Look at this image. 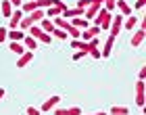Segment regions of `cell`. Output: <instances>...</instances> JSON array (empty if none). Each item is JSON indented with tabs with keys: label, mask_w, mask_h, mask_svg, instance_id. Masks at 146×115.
<instances>
[{
	"label": "cell",
	"mask_w": 146,
	"mask_h": 115,
	"mask_svg": "<svg viewBox=\"0 0 146 115\" xmlns=\"http://www.w3.org/2000/svg\"><path fill=\"white\" fill-rule=\"evenodd\" d=\"M9 2L15 6V9H21V4H23V0H9Z\"/></svg>",
	"instance_id": "4dcf8cb0"
},
{
	"label": "cell",
	"mask_w": 146,
	"mask_h": 115,
	"mask_svg": "<svg viewBox=\"0 0 146 115\" xmlns=\"http://www.w3.org/2000/svg\"><path fill=\"white\" fill-rule=\"evenodd\" d=\"M0 11H2L4 17H11V15H13V4L9 2V0H4V2L0 4Z\"/></svg>",
	"instance_id": "ffe728a7"
},
{
	"label": "cell",
	"mask_w": 146,
	"mask_h": 115,
	"mask_svg": "<svg viewBox=\"0 0 146 115\" xmlns=\"http://www.w3.org/2000/svg\"><path fill=\"white\" fill-rule=\"evenodd\" d=\"M98 33H100V27H96V25H90V27H86L82 31V38L79 40H84V42H90L92 38H98Z\"/></svg>",
	"instance_id": "277c9868"
},
{
	"label": "cell",
	"mask_w": 146,
	"mask_h": 115,
	"mask_svg": "<svg viewBox=\"0 0 146 115\" xmlns=\"http://www.w3.org/2000/svg\"><path fill=\"white\" fill-rule=\"evenodd\" d=\"M23 17H25V15L21 13V9H15V11H13V15L9 17V25H11V29H17Z\"/></svg>",
	"instance_id": "5b68a950"
},
{
	"label": "cell",
	"mask_w": 146,
	"mask_h": 115,
	"mask_svg": "<svg viewBox=\"0 0 146 115\" xmlns=\"http://www.w3.org/2000/svg\"><path fill=\"white\" fill-rule=\"evenodd\" d=\"M27 31H29L27 36H31V38L36 40V42H42V44H50V33L42 31V29L38 27V25H31V27H29Z\"/></svg>",
	"instance_id": "7a4b0ae2"
},
{
	"label": "cell",
	"mask_w": 146,
	"mask_h": 115,
	"mask_svg": "<svg viewBox=\"0 0 146 115\" xmlns=\"http://www.w3.org/2000/svg\"><path fill=\"white\" fill-rule=\"evenodd\" d=\"M4 96V88H0V98H2Z\"/></svg>",
	"instance_id": "d590c367"
},
{
	"label": "cell",
	"mask_w": 146,
	"mask_h": 115,
	"mask_svg": "<svg viewBox=\"0 0 146 115\" xmlns=\"http://www.w3.org/2000/svg\"><path fill=\"white\" fill-rule=\"evenodd\" d=\"M136 105L138 107H142L144 109V105H146V82H136Z\"/></svg>",
	"instance_id": "3957f363"
},
{
	"label": "cell",
	"mask_w": 146,
	"mask_h": 115,
	"mask_svg": "<svg viewBox=\"0 0 146 115\" xmlns=\"http://www.w3.org/2000/svg\"><path fill=\"white\" fill-rule=\"evenodd\" d=\"M92 21H94V25L96 27H100V31H107L109 27H111V21H113V15L109 11H104V9H100L98 11V15L92 19Z\"/></svg>",
	"instance_id": "6da1fadb"
},
{
	"label": "cell",
	"mask_w": 146,
	"mask_h": 115,
	"mask_svg": "<svg viewBox=\"0 0 146 115\" xmlns=\"http://www.w3.org/2000/svg\"><path fill=\"white\" fill-rule=\"evenodd\" d=\"M136 25H138V17H134V15H129V17L123 21V27H125V29H129V31L134 29Z\"/></svg>",
	"instance_id": "e0dca14e"
},
{
	"label": "cell",
	"mask_w": 146,
	"mask_h": 115,
	"mask_svg": "<svg viewBox=\"0 0 146 115\" xmlns=\"http://www.w3.org/2000/svg\"><path fill=\"white\" fill-rule=\"evenodd\" d=\"M69 23L73 25V27H77L79 31L86 29V27H90V21H86L84 17H73V19H69Z\"/></svg>",
	"instance_id": "7c38bea8"
},
{
	"label": "cell",
	"mask_w": 146,
	"mask_h": 115,
	"mask_svg": "<svg viewBox=\"0 0 146 115\" xmlns=\"http://www.w3.org/2000/svg\"><path fill=\"white\" fill-rule=\"evenodd\" d=\"M115 9H119V13L125 15V17L131 15V6L127 4V0H117V2H115Z\"/></svg>",
	"instance_id": "8fae6325"
},
{
	"label": "cell",
	"mask_w": 146,
	"mask_h": 115,
	"mask_svg": "<svg viewBox=\"0 0 146 115\" xmlns=\"http://www.w3.org/2000/svg\"><path fill=\"white\" fill-rule=\"evenodd\" d=\"M58 103H61V96L54 94V96H50V98L44 100V105H42V109H40V111H52V109H56Z\"/></svg>",
	"instance_id": "52a82bcc"
},
{
	"label": "cell",
	"mask_w": 146,
	"mask_h": 115,
	"mask_svg": "<svg viewBox=\"0 0 146 115\" xmlns=\"http://www.w3.org/2000/svg\"><path fill=\"white\" fill-rule=\"evenodd\" d=\"M115 2H117V0H104V11H109V13H113V11H115Z\"/></svg>",
	"instance_id": "603a6c76"
},
{
	"label": "cell",
	"mask_w": 146,
	"mask_h": 115,
	"mask_svg": "<svg viewBox=\"0 0 146 115\" xmlns=\"http://www.w3.org/2000/svg\"><path fill=\"white\" fill-rule=\"evenodd\" d=\"M42 111L40 109H36V107H27V115H40Z\"/></svg>",
	"instance_id": "4316f807"
},
{
	"label": "cell",
	"mask_w": 146,
	"mask_h": 115,
	"mask_svg": "<svg viewBox=\"0 0 146 115\" xmlns=\"http://www.w3.org/2000/svg\"><path fill=\"white\" fill-rule=\"evenodd\" d=\"M146 38V27H140L138 31H134V36H131V48H138Z\"/></svg>",
	"instance_id": "8992f818"
},
{
	"label": "cell",
	"mask_w": 146,
	"mask_h": 115,
	"mask_svg": "<svg viewBox=\"0 0 146 115\" xmlns=\"http://www.w3.org/2000/svg\"><path fill=\"white\" fill-rule=\"evenodd\" d=\"M31 2H38V0H31Z\"/></svg>",
	"instance_id": "8d00e7d4"
},
{
	"label": "cell",
	"mask_w": 146,
	"mask_h": 115,
	"mask_svg": "<svg viewBox=\"0 0 146 115\" xmlns=\"http://www.w3.org/2000/svg\"><path fill=\"white\" fill-rule=\"evenodd\" d=\"M6 31H9L6 27H0V42H4V40H6Z\"/></svg>",
	"instance_id": "f546056e"
},
{
	"label": "cell",
	"mask_w": 146,
	"mask_h": 115,
	"mask_svg": "<svg viewBox=\"0 0 146 115\" xmlns=\"http://www.w3.org/2000/svg\"><path fill=\"white\" fill-rule=\"evenodd\" d=\"M52 33H54V36H56L58 40H67V38H69L67 33H65L63 29H58V27H54V29H52Z\"/></svg>",
	"instance_id": "cb8c5ba5"
},
{
	"label": "cell",
	"mask_w": 146,
	"mask_h": 115,
	"mask_svg": "<svg viewBox=\"0 0 146 115\" xmlns=\"http://www.w3.org/2000/svg\"><path fill=\"white\" fill-rule=\"evenodd\" d=\"M92 115H107V113H104V111H98V113H92Z\"/></svg>",
	"instance_id": "e575fe53"
},
{
	"label": "cell",
	"mask_w": 146,
	"mask_h": 115,
	"mask_svg": "<svg viewBox=\"0 0 146 115\" xmlns=\"http://www.w3.org/2000/svg\"><path fill=\"white\" fill-rule=\"evenodd\" d=\"M31 61H34V52H31V50H25L23 55H19V61H17V67H25V65H29Z\"/></svg>",
	"instance_id": "30bf717a"
},
{
	"label": "cell",
	"mask_w": 146,
	"mask_h": 115,
	"mask_svg": "<svg viewBox=\"0 0 146 115\" xmlns=\"http://www.w3.org/2000/svg\"><path fill=\"white\" fill-rule=\"evenodd\" d=\"M36 4H38V9L44 11V9H48V6H50V0H38Z\"/></svg>",
	"instance_id": "d4e9b609"
},
{
	"label": "cell",
	"mask_w": 146,
	"mask_h": 115,
	"mask_svg": "<svg viewBox=\"0 0 146 115\" xmlns=\"http://www.w3.org/2000/svg\"><path fill=\"white\" fill-rule=\"evenodd\" d=\"M61 17L69 21V19H73V17H84V11L77 9V6H75V9H65V11L61 13Z\"/></svg>",
	"instance_id": "9c48e42d"
},
{
	"label": "cell",
	"mask_w": 146,
	"mask_h": 115,
	"mask_svg": "<svg viewBox=\"0 0 146 115\" xmlns=\"http://www.w3.org/2000/svg\"><path fill=\"white\" fill-rule=\"evenodd\" d=\"M123 27V15H115V21H111V36H117Z\"/></svg>",
	"instance_id": "ba28073f"
},
{
	"label": "cell",
	"mask_w": 146,
	"mask_h": 115,
	"mask_svg": "<svg viewBox=\"0 0 146 115\" xmlns=\"http://www.w3.org/2000/svg\"><path fill=\"white\" fill-rule=\"evenodd\" d=\"M82 57H84V52H79V50H77V52H75V55H73V61H79V59H82Z\"/></svg>",
	"instance_id": "836d02e7"
},
{
	"label": "cell",
	"mask_w": 146,
	"mask_h": 115,
	"mask_svg": "<svg viewBox=\"0 0 146 115\" xmlns=\"http://www.w3.org/2000/svg\"><path fill=\"white\" fill-rule=\"evenodd\" d=\"M40 29L42 31H46V33H52V29H54V23H52V19H42V21H40V25H38Z\"/></svg>",
	"instance_id": "9a60e30c"
},
{
	"label": "cell",
	"mask_w": 146,
	"mask_h": 115,
	"mask_svg": "<svg viewBox=\"0 0 146 115\" xmlns=\"http://www.w3.org/2000/svg\"><path fill=\"white\" fill-rule=\"evenodd\" d=\"M129 109L127 107H121V105H113L111 107V115H127Z\"/></svg>",
	"instance_id": "d6986e66"
},
{
	"label": "cell",
	"mask_w": 146,
	"mask_h": 115,
	"mask_svg": "<svg viewBox=\"0 0 146 115\" xmlns=\"http://www.w3.org/2000/svg\"><path fill=\"white\" fill-rule=\"evenodd\" d=\"M23 46H25L27 50L34 52V48H38V42H36V40L31 38V36H25V38H23Z\"/></svg>",
	"instance_id": "2e32d148"
},
{
	"label": "cell",
	"mask_w": 146,
	"mask_h": 115,
	"mask_svg": "<svg viewBox=\"0 0 146 115\" xmlns=\"http://www.w3.org/2000/svg\"><path fill=\"white\" fill-rule=\"evenodd\" d=\"M9 48H11L13 52H15L17 57H19V55H23V52H25V46H23L21 42H11V46H9Z\"/></svg>",
	"instance_id": "44dd1931"
},
{
	"label": "cell",
	"mask_w": 146,
	"mask_h": 115,
	"mask_svg": "<svg viewBox=\"0 0 146 115\" xmlns=\"http://www.w3.org/2000/svg\"><path fill=\"white\" fill-rule=\"evenodd\" d=\"M67 113L69 115H82V109H79V107H69Z\"/></svg>",
	"instance_id": "484cf974"
},
{
	"label": "cell",
	"mask_w": 146,
	"mask_h": 115,
	"mask_svg": "<svg viewBox=\"0 0 146 115\" xmlns=\"http://www.w3.org/2000/svg\"><path fill=\"white\" fill-rule=\"evenodd\" d=\"M31 25H34V21H31V19H29L27 15H25V17L21 19V23H19V27H21V31H27V29L31 27Z\"/></svg>",
	"instance_id": "7402d4cb"
},
{
	"label": "cell",
	"mask_w": 146,
	"mask_h": 115,
	"mask_svg": "<svg viewBox=\"0 0 146 115\" xmlns=\"http://www.w3.org/2000/svg\"><path fill=\"white\" fill-rule=\"evenodd\" d=\"M144 6H146V0H136V9L138 11H142Z\"/></svg>",
	"instance_id": "f1b7e54d"
},
{
	"label": "cell",
	"mask_w": 146,
	"mask_h": 115,
	"mask_svg": "<svg viewBox=\"0 0 146 115\" xmlns=\"http://www.w3.org/2000/svg\"><path fill=\"white\" fill-rule=\"evenodd\" d=\"M138 78H140V80H142V82H144V78H146V67H142V69H140V71H138Z\"/></svg>",
	"instance_id": "1f68e13d"
},
{
	"label": "cell",
	"mask_w": 146,
	"mask_h": 115,
	"mask_svg": "<svg viewBox=\"0 0 146 115\" xmlns=\"http://www.w3.org/2000/svg\"><path fill=\"white\" fill-rule=\"evenodd\" d=\"M54 115H69L67 109H54Z\"/></svg>",
	"instance_id": "d6a6232c"
},
{
	"label": "cell",
	"mask_w": 146,
	"mask_h": 115,
	"mask_svg": "<svg viewBox=\"0 0 146 115\" xmlns=\"http://www.w3.org/2000/svg\"><path fill=\"white\" fill-rule=\"evenodd\" d=\"M6 38H11V42H21L25 38V31L21 29H13V31H6Z\"/></svg>",
	"instance_id": "5bb4252c"
},
{
	"label": "cell",
	"mask_w": 146,
	"mask_h": 115,
	"mask_svg": "<svg viewBox=\"0 0 146 115\" xmlns=\"http://www.w3.org/2000/svg\"><path fill=\"white\" fill-rule=\"evenodd\" d=\"M27 17H29L31 21H34V25H36V23H40V21L44 19V11H42V9H38V11H34V13H29Z\"/></svg>",
	"instance_id": "ac0fdd59"
},
{
	"label": "cell",
	"mask_w": 146,
	"mask_h": 115,
	"mask_svg": "<svg viewBox=\"0 0 146 115\" xmlns=\"http://www.w3.org/2000/svg\"><path fill=\"white\" fill-rule=\"evenodd\" d=\"M88 55H92L94 59H102V57H100V50H98V48H92V50L88 52Z\"/></svg>",
	"instance_id": "83f0119b"
},
{
	"label": "cell",
	"mask_w": 146,
	"mask_h": 115,
	"mask_svg": "<svg viewBox=\"0 0 146 115\" xmlns=\"http://www.w3.org/2000/svg\"><path fill=\"white\" fill-rule=\"evenodd\" d=\"M113 46H115V36H109L107 42H104V48L100 50V57H109L113 52Z\"/></svg>",
	"instance_id": "4fadbf2b"
}]
</instances>
